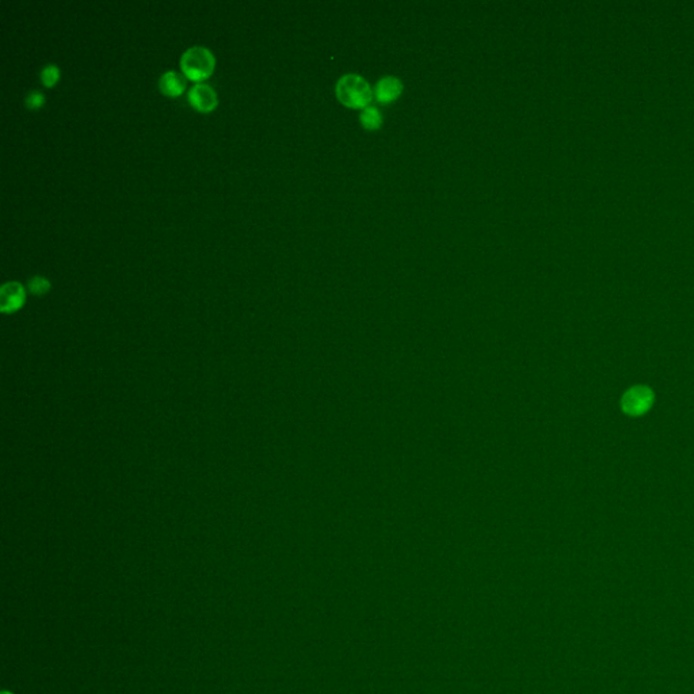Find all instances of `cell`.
<instances>
[{"instance_id":"cell-2","label":"cell","mask_w":694,"mask_h":694,"mask_svg":"<svg viewBox=\"0 0 694 694\" xmlns=\"http://www.w3.org/2000/svg\"><path fill=\"white\" fill-rule=\"evenodd\" d=\"M336 95L347 108L365 109L373 99L374 92L363 76L350 74L339 79L336 84Z\"/></svg>"},{"instance_id":"cell-8","label":"cell","mask_w":694,"mask_h":694,"mask_svg":"<svg viewBox=\"0 0 694 694\" xmlns=\"http://www.w3.org/2000/svg\"><path fill=\"white\" fill-rule=\"evenodd\" d=\"M361 123L369 130H376L382 125V114L376 106H368L361 113Z\"/></svg>"},{"instance_id":"cell-11","label":"cell","mask_w":694,"mask_h":694,"mask_svg":"<svg viewBox=\"0 0 694 694\" xmlns=\"http://www.w3.org/2000/svg\"><path fill=\"white\" fill-rule=\"evenodd\" d=\"M25 105L29 110H39L45 105V95L39 90H33L25 96Z\"/></svg>"},{"instance_id":"cell-7","label":"cell","mask_w":694,"mask_h":694,"mask_svg":"<svg viewBox=\"0 0 694 694\" xmlns=\"http://www.w3.org/2000/svg\"><path fill=\"white\" fill-rule=\"evenodd\" d=\"M159 88L167 96L182 95L186 88L185 75L178 71H174V70L165 71L159 79Z\"/></svg>"},{"instance_id":"cell-9","label":"cell","mask_w":694,"mask_h":694,"mask_svg":"<svg viewBox=\"0 0 694 694\" xmlns=\"http://www.w3.org/2000/svg\"><path fill=\"white\" fill-rule=\"evenodd\" d=\"M60 68L56 65V64H46L43 68L41 70V74H40V78H41V83L50 88L53 87L56 83L59 82L60 79Z\"/></svg>"},{"instance_id":"cell-6","label":"cell","mask_w":694,"mask_h":694,"mask_svg":"<svg viewBox=\"0 0 694 694\" xmlns=\"http://www.w3.org/2000/svg\"><path fill=\"white\" fill-rule=\"evenodd\" d=\"M403 84L394 76H384L374 87L376 101L380 103H391L402 94Z\"/></svg>"},{"instance_id":"cell-5","label":"cell","mask_w":694,"mask_h":694,"mask_svg":"<svg viewBox=\"0 0 694 694\" xmlns=\"http://www.w3.org/2000/svg\"><path fill=\"white\" fill-rule=\"evenodd\" d=\"M26 290L18 281H10L0 287V309L4 314H11L23 307Z\"/></svg>"},{"instance_id":"cell-1","label":"cell","mask_w":694,"mask_h":694,"mask_svg":"<svg viewBox=\"0 0 694 694\" xmlns=\"http://www.w3.org/2000/svg\"><path fill=\"white\" fill-rule=\"evenodd\" d=\"M179 64L185 76H187L190 81L201 83V81L207 79L213 74L216 57L209 48L196 45L190 46L182 53Z\"/></svg>"},{"instance_id":"cell-10","label":"cell","mask_w":694,"mask_h":694,"mask_svg":"<svg viewBox=\"0 0 694 694\" xmlns=\"http://www.w3.org/2000/svg\"><path fill=\"white\" fill-rule=\"evenodd\" d=\"M50 281L42 276H34L28 281V289L36 296L46 294L50 290Z\"/></svg>"},{"instance_id":"cell-4","label":"cell","mask_w":694,"mask_h":694,"mask_svg":"<svg viewBox=\"0 0 694 694\" xmlns=\"http://www.w3.org/2000/svg\"><path fill=\"white\" fill-rule=\"evenodd\" d=\"M189 103L201 113H210L218 105L216 90L206 83H194L187 91Z\"/></svg>"},{"instance_id":"cell-3","label":"cell","mask_w":694,"mask_h":694,"mask_svg":"<svg viewBox=\"0 0 694 694\" xmlns=\"http://www.w3.org/2000/svg\"><path fill=\"white\" fill-rule=\"evenodd\" d=\"M653 403L655 392L653 388L644 384H637L622 394L620 399V409L624 415L629 418H640L651 411Z\"/></svg>"}]
</instances>
